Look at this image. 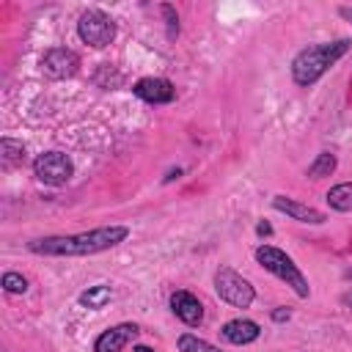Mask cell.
I'll list each match as a JSON object with an SVG mask.
<instances>
[{
    "label": "cell",
    "mask_w": 352,
    "mask_h": 352,
    "mask_svg": "<svg viewBox=\"0 0 352 352\" xmlns=\"http://www.w3.org/2000/svg\"><path fill=\"white\" fill-rule=\"evenodd\" d=\"M162 14H165V19H168V36H176V30H179V16L173 14V6H162Z\"/></svg>",
    "instance_id": "19"
},
{
    "label": "cell",
    "mask_w": 352,
    "mask_h": 352,
    "mask_svg": "<svg viewBox=\"0 0 352 352\" xmlns=\"http://www.w3.org/2000/svg\"><path fill=\"white\" fill-rule=\"evenodd\" d=\"M170 311H173L184 324H190V327H195V324L204 322V305H201V300H198L195 294H190V292H173V294H170Z\"/></svg>",
    "instance_id": "10"
},
{
    "label": "cell",
    "mask_w": 352,
    "mask_h": 352,
    "mask_svg": "<svg viewBox=\"0 0 352 352\" xmlns=\"http://www.w3.org/2000/svg\"><path fill=\"white\" fill-rule=\"evenodd\" d=\"M336 170V154H330V151H322L311 165H308V176L311 179H324V176H330Z\"/></svg>",
    "instance_id": "16"
},
{
    "label": "cell",
    "mask_w": 352,
    "mask_h": 352,
    "mask_svg": "<svg viewBox=\"0 0 352 352\" xmlns=\"http://www.w3.org/2000/svg\"><path fill=\"white\" fill-rule=\"evenodd\" d=\"M33 173H36L38 182H44L50 187H60L72 179L74 165L63 151H44L33 160Z\"/></svg>",
    "instance_id": "6"
},
{
    "label": "cell",
    "mask_w": 352,
    "mask_h": 352,
    "mask_svg": "<svg viewBox=\"0 0 352 352\" xmlns=\"http://www.w3.org/2000/svg\"><path fill=\"white\" fill-rule=\"evenodd\" d=\"M272 319H275V322H286V319H289V311H286V308H278V311H272Z\"/></svg>",
    "instance_id": "20"
},
{
    "label": "cell",
    "mask_w": 352,
    "mask_h": 352,
    "mask_svg": "<svg viewBox=\"0 0 352 352\" xmlns=\"http://www.w3.org/2000/svg\"><path fill=\"white\" fill-rule=\"evenodd\" d=\"M77 33H80V38H82L85 44H91V47H107V44L116 38V22H113L104 11L88 8V11L80 16V22H77Z\"/></svg>",
    "instance_id": "5"
},
{
    "label": "cell",
    "mask_w": 352,
    "mask_h": 352,
    "mask_svg": "<svg viewBox=\"0 0 352 352\" xmlns=\"http://www.w3.org/2000/svg\"><path fill=\"white\" fill-rule=\"evenodd\" d=\"M140 330H138V324H129V322H124V324H116V327H110V330H104L96 341H94V352H121L135 336H138Z\"/></svg>",
    "instance_id": "9"
},
{
    "label": "cell",
    "mask_w": 352,
    "mask_h": 352,
    "mask_svg": "<svg viewBox=\"0 0 352 352\" xmlns=\"http://www.w3.org/2000/svg\"><path fill=\"white\" fill-rule=\"evenodd\" d=\"M327 204H330L336 212H352V182H341V184L330 187Z\"/></svg>",
    "instance_id": "13"
},
{
    "label": "cell",
    "mask_w": 352,
    "mask_h": 352,
    "mask_svg": "<svg viewBox=\"0 0 352 352\" xmlns=\"http://www.w3.org/2000/svg\"><path fill=\"white\" fill-rule=\"evenodd\" d=\"M256 261H258L267 272H272L275 278H280L286 286H292V292H294L297 297H308V294H311V286H308L305 275L297 270V264H294L283 250H278V248H272V245H261V248H256Z\"/></svg>",
    "instance_id": "3"
},
{
    "label": "cell",
    "mask_w": 352,
    "mask_h": 352,
    "mask_svg": "<svg viewBox=\"0 0 352 352\" xmlns=\"http://www.w3.org/2000/svg\"><path fill=\"white\" fill-rule=\"evenodd\" d=\"M132 352H154V349H151V346H143V344H138Z\"/></svg>",
    "instance_id": "22"
},
{
    "label": "cell",
    "mask_w": 352,
    "mask_h": 352,
    "mask_svg": "<svg viewBox=\"0 0 352 352\" xmlns=\"http://www.w3.org/2000/svg\"><path fill=\"white\" fill-rule=\"evenodd\" d=\"M110 300H113V289L104 286V283L91 286V289H85V292L80 294V305H85V308H102V305L110 302Z\"/></svg>",
    "instance_id": "14"
},
{
    "label": "cell",
    "mask_w": 352,
    "mask_h": 352,
    "mask_svg": "<svg viewBox=\"0 0 352 352\" xmlns=\"http://www.w3.org/2000/svg\"><path fill=\"white\" fill-rule=\"evenodd\" d=\"M132 91L148 104H165V102H173V96H176L173 82L165 80V77H143V80L135 82Z\"/></svg>",
    "instance_id": "8"
},
{
    "label": "cell",
    "mask_w": 352,
    "mask_h": 352,
    "mask_svg": "<svg viewBox=\"0 0 352 352\" xmlns=\"http://www.w3.org/2000/svg\"><path fill=\"white\" fill-rule=\"evenodd\" d=\"M129 236L126 226H104L82 234H69V236H44L30 242V253L38 256H94L102 250H110L121 245Z\"/></svg>",
    "instance_id": "1"
},
{
    "label": "cell",
    "mask_w": 352,
    "mask_h": 352,
    "mask_svg": "<svg viewBox=\"0 0 352 352\" xmlns=\"http://www.w3.org/2000/svg\"><path fill=\"white\" fill-rule=\"evenodd\" d=\"M214 292H217L220 300H226L234 308H248L253 302V297H256V292L248 283V278H242L231 267H220L214 272Z\"/></svg>",
    "instance_id": "4"
},
{
    "label": "cell",
    "mask_w": 352,
    "mask_h": 352,
    "mask_svg": "<svg viewBox=\"0 0 352 352\" xmlns=\"http://www.w3.org/2000/svg\"><path fill=\"white\" fill-rule=\"evenodd\" d=\"M346 50H349V41L346 38H338V41H330V44H316V47L302 50L292 60V77H294V82L302 85V88L314 85L341 55H346Z\"/></svg>",
    "instance_id": "2"
},
{
    "label": "cell",
    "mask_w": 352,
    "mask_h": 352,
    "mask_svg": "<svg viewBox=\"0 0 352 352\" xmlns=\"http://www.w3.org/2000/svg\"><path fill=\"white\" fill-rule=\"evenodd\" d=\"M77 66H80L77 52H72V50H66V47H55V50H50V52L41 58V72H44L47 77H52V80H66V77H72V74L77 72Z\"/></svg>",
    "instance_id": "7"
},
{
    "label": "cell",
    "mask_w": 352,
    "mask_h": 352,
    "mask_svg": "<svg viewBox=\"0 0 352 352\" xmlns=\"http://www.w3.org/2000/svg\"><path fill=\"white\" fill-rule=\"evenodd\" d=\"M272 206L283 214H289L292 220H300V223H311V226H322L324 223V214L308 204H300L294 198H286V195H275L272 198Z\"/></svg>",
    "instance_id": "11"
},
{
    "label": "cell",
    "mask_w": 352,
    "mask_h": 352,
    "mask_svg": "<svg viewBox=\"0 0 352 352\" xmlns=\"http://www.w3.org/2000/svg\"><path fill=\"white\" fill-rule=\"evenodd\" d=\"M0 151H3V162L11 168V165H22L25 162V146L19 140H11V138H3L0 140Z\"/></svg>",
    "instance_id": "15"
},
{
    "label": "cell",
    "mask_w": 352,
    "mask_h": 352,
    "mask_svg": "<svg viewBox=\"0 0 352 352\" xmlns=\"http://www.w3.org/2000/svg\"><path fill=\"white\" fill-rule=\"evenodd\" d=\"M176 344H179V352H220L214 344H209V341H204L192 333H182Z\"/></svg>",
    "instance_id": "17"
},
{
    "label": "cell",
    "mask_w": 352,
    "mask_h": 352,
    "mask_svg": "<svg viewBox=\"0 0 352 352\" xmlns=\"http://www.w3.org/2000/svg\"><path fill=\"white\" fill-rule=\"evenodd\" d=\"M346 302H349V305H352V294H346Z\"/></svg>",
    "instance_id": "23"
},
{
    "label": "cell",
    "mask_w": 352,
    "mask_h": 352,
    "mask_svg": "<svg viewBox=\"0 0 352 352\" xmlns=\"http://www.w3.org/2000/svg\"><path fill=\"white\" fill-rule=\"evenodd\" d=\"M223 338L228 341V344H236V346H242V344H250V341H256L258 338V324L253 322V319H231V322H226L223 324Z\"/></svg>",
    "instance_id": "12"
},
{
    "label": "cell",
    "mask_w": 352,
    "mask_h": 352,
    "mask_svg": "<svg viewBox=\"0 0 352 352\" xmlns=\"http://www.w3.org/2000/svg\"><path fill=\"white\" fill-rule=\"evenodd\" d=\"M270 231H272V228H270L267 223H258V234H270Z\"/></svg>",
    "instance_id": "21"
},
{
    "label": "cell",
    "mask_w": 352,
    "mask_h": 352,
    "mask_svg": "<svg viewBox=\"0 0 352 352\" xmlns=\"http://www.w3.org/2000/svg\"><path fill=\"white\" fill-rule=\"evenodd\" d=\"M0 283H3V289H6L8 294H22V292H28V280H25L19 272H6Z\"/></svg>",
    "instance_id": "18"
}]
</instances>
